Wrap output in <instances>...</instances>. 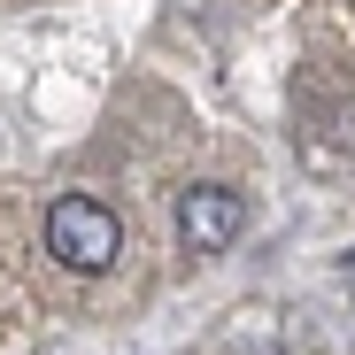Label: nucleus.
Segmentation results:
<instances>
[{
  "mask_svg": "<svg viewBox=\"0 0 355 355\" xmlns=\"http://www.w3.org/2000/svg\"><path fill=\"white\" fill-rule=\"evenodd\" d=\"M46 255L78 270V278H101L116 255H124V224H116L108 201H85V193H62L46 209Z\"/></svg>",
  "mask_w": 355,
  "mask_h": 355,
  "instance_id": "f257e3e1",
  "label": "nucleus"
},
{
  "mask_svg": "<svg viewBox=\"0 0 355 355\" xmlns=\"http://www.w3.org/2000/svg\"><path fill=\"white\" fill-rule=\"evenodd\" d=\"M240 232H248V201L232 186H193L178 201V240H186V255H224Z\"/></svg>",
  "mask_w": 355,
  "mask_h": 355,
  "instance_id": "f03ea898",
  "label": "nucleus"
}]
</instances>
